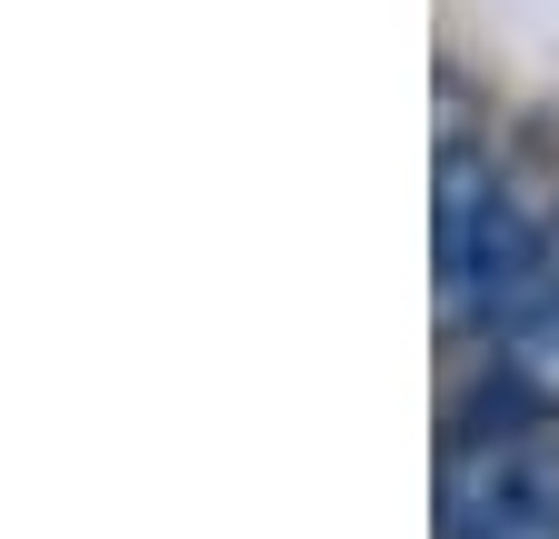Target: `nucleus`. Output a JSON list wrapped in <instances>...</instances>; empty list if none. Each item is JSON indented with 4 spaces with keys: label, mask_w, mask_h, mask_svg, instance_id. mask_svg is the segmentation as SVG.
I'll return each mask as SVG.
<instances>
[{
    "label": "nucleus",
    "mask_w": 559,
    "mask_h": 539,
    "mask_svg": "<svg viewBox=\"0 0 559 539\" xmlns=\"http://www.w3.org/2000/svg\"><path fill=\"white\" fill-rule=\"evenodd\" d=\"M500 539H559V510H549V519H520V529H500Z\"/></svg>",
    "instance_id": "nucleus-5"
},
{
    "label": "nucleus",
    "mask_w": 559,
    "mask_h": 539,
    "mask_svg": "<svg viewBox=\"0 0 559 539\" xmlns=\"http://www.w3.org/2000/svg\"><path fill=\"white\" fill-rule=\"evenodd\" d=\"M549 510H559V459L520 420H500V430L460 420V440L440 450V539H500Z\"/></svg>",
    "instance_id": "nucleus-1"
},
{
    "label": "nucleus",
    "mask_w": 559,
    "mask_h": 539,
    "mask_svg": "<svg viewBox=\"0 0 559 539\" xmlns=\"http://www.w3.org/2000/svg\"><path fill=\"white\" fill-rule=\"evenodd\" d=\"M539 280H549V300H559V211L539 220Z\"/></svg>",
    "instance_id": "nucleus-4"
},
{
    "label": "nucleus",
    "mask_w": 559,
    "mask_h": 539,
    "mask_svg": "<svg viewBox=\"0 0 559 539\" xmlns=\"http://www.w3.org/2000/svg\"><path fill=\"white\" fill-rule=\"evenodd\" d=\"M510 211H520V200H510L500 160H489L479 141H440V170H430V250H440V300H460V290H469L479 250L500 240V220H510Z\"/></svg>",
    "instance_id": "nucleus-2"
},
{
    "label": "nucleus",
    "mask_w": 559,
    "mask_h": 539,
    "mask_svg": "<svg viewBox=\"0 0 559 539\" xmlns=\"http://www.w3.org/2000/svg\"><path fill=\"white\" fill-rule=\"evenodd\" d=\"M489 380H500L530 420H559V300L510 320L500 340H489Z\"/></svg>",
    "instance_id": "nucleus-3"
}]
</instances>
